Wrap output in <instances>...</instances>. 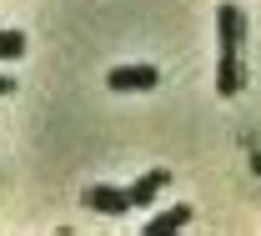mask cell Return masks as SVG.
Listing matches in <instances>:
<instances>
[{"label": "cell", "mask_w": 261, "mask_h": 236, "mask_svg": "<svg viewBox=\"0 0 261 236\" xmlns=\"http://www.w3.org/2000/svg\"><path fill=\"white\" fill-rule=\"evenodd\" d=\"M216 40H221V56H241V40H246L241 5H216Z\"/></svg>", "instance_id": "1"}, {"label": "cell", "mask_w": 261, "mask_h": 236, "mask_svg": "<svg viewBox=\"0 0 261 236\" xmlns=\"http://www.w3.org/2000/svg\"><path fill=\"white\" fill-rule=\"evenodd\" d=\"M106 86L111 91H151V86H161V70L156 66H116L106 75Z\"/></svg>", "instance_id": "2"}, {"label": "cell", "mask_w": 261, "mask_h": 236, "mask_svg": "<svg viewBox=\"0 0 261 236\" xmlns=\"http://www.w3.org/2000/svg\"><path fill=\"white\" fill-rule=\"evenodd\" d=\"M86 206L100 211V216H126L136 201H130V191H116V186H91L86 191Z\"/></svg>", "instance_id": "3"}, {"label": "cell", "mask_w": 261, "mask_h": 236, "mask_svg": "<svg viewBox=\"0 0 261 236\" xmlns=\"http://www.w3.org/2000/svg\"><path fill=\"white\" fill-rule=\"evenodd\" d=\"M191 216H196V206H166V211H156L146 221V236H171L181 226H191Z\"/></svg>", "instance_id": "4"}, {"label": "cell", "mask_w": 261, "mask_h": 236, "mask_svg": "<svg viewBox=\"0 0 261 236\" xmlns=\"http://www.w3.org/2000/svg\"><path fill=\"white\" fill-rule=\"evenodd\" d=\"M241 86H246L241 56H221V61H216V91H221V96H241Z\"/></svg>", "instance_id": "5"}, {"label": "cell", "mask_w": 261, "mask_h": 236, "mask_svg": "<svg viewBox=\"0 0 261 236\" xmlns=\"http://www.w3.org/2000/svg\"><path fill=\"white\" fill-rule=\"evenodd\" d=\"M166 181H171V176H166L161 166H156V171H146V176L130 186V201H136V206H151L156 196H161V186H166Z\"/></svg>", "instance_id": "6"}, {"label": "cell", "mask_w": 261, "mask_h": 236, "mask_svg": "<svg viewBox=\"0 0 261 236\" xmlns=\"http://www.w3.org/2000/svg\"><path fill=\"white\" fill-rule=\"evenodd\" d=\"M15 56H25V35L20 31H0V61H15Z\"/></svg>", "instance_id": "7"}, {"label": "cell", "mask_w": 261, "mask_h": 236, "mask_svg": "<svg viewBox=\"0 0 261 236\" xmlns=\"http://www.w3.org/2000/svg\"><path fill=\"white\" fill-rule=\"evenodd\" d=\"M10 91H15V81H10V75H0V96H10Z\"/></svg>", "instance_id": "8"}]
</instances>
